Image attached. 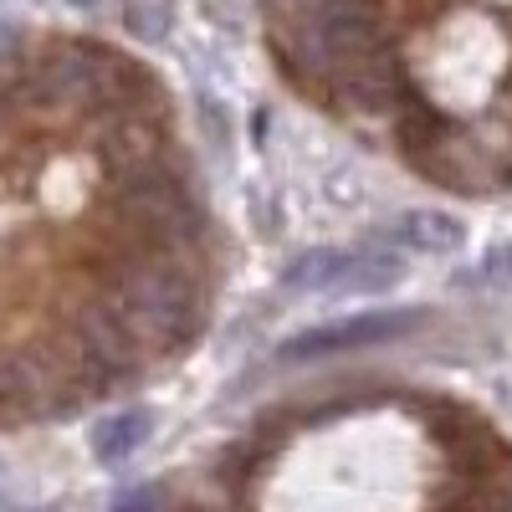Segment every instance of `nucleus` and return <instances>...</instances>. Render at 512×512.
Listing matches in <instances>:
<instances>
[{
    "label": "nucleus",
    "instance_id": "nucleus-1",
    "mask_svg": "<svg viewBox=\"0 0 512 512\" xmlns=\"http://www.w3.org/2000/svg\"><path fill=\"white\" fill-rule=\"evenodd\" d=\"M221 287V216L164 72L98 31L0 21V436L190 359Z\"/></svg>",
    "mask_w": 512,
    "mask_h": 512
},
{
    "label": "nucleus",
    "instance_id": "nucleus-4",
    "mask_svg": "<svg viewBox=\"0 0 512 512\" xmlns=\"http://www.w3.org/2000/svg\"><path fill=\"white\" fill-rule=\"evenodd\" d=\"M154 436V410L149 405H123L103 420H93V431H88V446L103 466H123L128 456H139Z\"/></svg>",
    "mask_w": 512,
    "mask_h": 512
},
{
    "label": "nucleus",
    "instance_id": "nucleus-6",
    "mask_svg": "<svg viewBox=\"0 0 512 512\" xmlns=\"http://www.w3.org/2000/svg\"><path fill=\"white\" fill-rule=\"evenodd\" d=\"M400 277H405V256L364 246V251H349L344 277H338L333 292H344V297H374V292H390Z\"/></svg>",
    "mask_w": 512,
    "mask_h": 512
},
{
    "label": "nucleus",
    "instance_id": "nucleus-11",
    "mask_svg": "<svg viewBox=\"0 0 512 512\" xmlns=\"http://www.w3.org/2000/svg\"><path fill=\"white\" fill-rule=\"evenodd\" d=\"M72 11H82V16H93V11H103V0H67Z\"/></svg>",
    "mask_w": 512,
    "mask_h": 512
},
{
    "label": "nucleus",
    "instance_id": "nucleus-5",
    "mask_svg": "<svg viewBox=\"0 0 512 512\" xmlns=\"http://www.w3.org/2000/svg\"><path fill=\"white\" fill-rule=\"evenodd\" d=\"M390 236L405 246V251H420V256H446L466 241L461 221L446 216V210H400Z\"/></svg>",
    "mask_w": 512,
    "mask_h": 512
},
{
    "label": "nucleus",
    "instance_id": "nucleus-2",
    "mask_svg": "<svg viewBox=\"0 0 512 512\" xmlns=\"http://www.w3.org/2000/svg\"><path fill=\"white\" fill-rule=\"evenodd\" d=\"M164 512H512V446L456 395L333 379L262 405Z\"/></svg>",
    "mask_w": 512,
    "mask_h": 512
},
{
    "label": "nucleus",
    "instance_id": "nucleus-10",
    "mask_svg": "<svg viewBox=\"0 0 512 512\" xmlns=\"http://www.w3.org/2000/svg\"><path fill=\"white\" fill-rule=\"evenodd\" d=\"M487 282H512V246H497V251H487V272H482Z\"/></svg>",
    "mask_w": 512,
    "mask_h": 512
},
{
    "label": "nucleus",
    "instance_id": "nucleus-9",
    "mask_svg": "<svg viewBox=\"0 0 512 512\" xmlns=\"http://www.w3.org/2000/svg\"><path fill=\"white\" fill-rule=\"evenodd\" d=\"M113 512H164V487H134L128 497H118Z\"/></svg>",
    "mask_w": 512,
    "mask_h": 512
},
{
    "label": "nucleus",
    "instance_id": "nucleus-3",
    "mask_svg": "<svg viewBox=\"0 0 512 512\" xmlns=\"http://www.w3.org/2000/svg\"><path fill=\"white\" fill-rule=\"evenodd\" d=\"M420 318L415 313H359V318H344V323H323V328H308L287 344V359H328V354H349V349H379V344H395L405 338Z\"/></svg>",
    "mask_w": 512,
    "mask_h": 512
},
{
    "label": "nucleus",
    "instance_id": "nucleus-7",
    "mask_svg": "<svg viewBox=\"0 0 512 512\" xmlns=\"http://www.w3.org/2000/svg\"><path fill=\"white\" fill-rule=\"evenodd\" d=\"M344 262H349V251L313 246V251H303V256H292L287 287H292V292H333L338 277H344Z\"/></svg>",
    "mask_w": 512,
    "mask_h": 512
},
{
    "label": "nucleus",
    "instance_id": "nucleus-8",
    "mask_svg": "<svg viewBox=\"0 0 512 512\" xmlns=\"http://www.w3.org/2000/svg\"><path fill=\"white\" fill-rule=\"evenodd\" d=\"M175 31V0H123V36L139 47H159Z\"/></svg>",
    "mask_w": 512,
    "mask_h": 512
}]
</instances>
